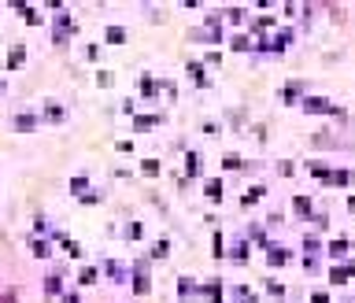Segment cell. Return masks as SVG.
Instances as JSON below:
<instances>
[{"label":"cell","instance_id":"obj_19","mask_svg":"<svg viewBox=\"0 0 355 303\" xmlns=\"http://www.w3.org/2000/svg\"><path fill=\"white\" fill-rule=\"evenodd\" d=\"M144 174H159V163H155V159H144Z\"/></svg>","mask_w":355,"mask_h":303},{"label":"cell","instance_id":"obj_13","mask_svg":"<svg viewBox=\"0 0 355 303\" xmlns=\"http://www.w3.org/2000/svg\"><path fill=\"white\" fill-rule=\"evenodd\" d=\"M207 196H211V200H219V196H222V181H207Z\"/></svg>","mask_w":355,"mask_h":303},{"label":"cell","instance_id":"obj_2","mask_svg":"<svg viewBox=\"0 0 355 303\" xmlns=\"http://www.w3.org/2000/svg\"><path fill=\"white\" fill-rule=\"evenodd\" d=\"M15 130H37V115H15Z\"/></svg>","mask_w":355,"mask_h":303},{"label":"cell","instance_id":"obj_12","mask_svg":"<svg viewBox=\"0 0 355 303\" xmlns=\"http://www.w3.org/2000/svg\"><path fill=\"white\" fill-rule=\"evenodd\" d=\"M141 93L144 96H155V82H152V78H141Z\"/></svg>","mask_w":355,"mask_h":303},{"label":"cell","instance_id":"obj_9","mask_svg":"<svg viewBox=\"0 0 355 303\" xmlns=\"http://www.w3.org/2000/svg\"><path fill=\"white\" fill-rule=\"evenodd\" d=\"M108 274L115 281H126V266H118V262H108Z\"/></svg>","mask_w":355,"mask_h":303},{"label":"cell","instance_id":"obj_11","mask_svg":"<svg viewBox=\"0 0 355 303\" xmlns=\"http://www.w3.org/2000/svg\"><path fill=\"white\" fill-rule=\"evenodd\" d=\"M78 281H82V285H93V281H96V270H93V266H85V270H82V278H78Z\"/></svg>","mask_w":355,"mask_h":303},{"label":"cell","instance_id":"obj_17","mask_svg":"<svg viewBox=\"0 0 355 303\" xmlns=\"http://www.w3.org/2000/svg\"><path fill=\"white\" fill-rule=\"evenodd\" d=\"M22 63V48H11V59H8V67H19Z\"/></svg>","mask_w":355,"mask_h":303},{"label":"cell","instance_id":"obj_4","mask_svg":"<svg viewBox=\"0 0 355 303\" xmlns=\"http://www.w3.org/2000/svg\"><path fill=\"white\" fill-rule=\"evenodd\" d=\"M44 288H48V296L63 292V278H59V274H48V278H44Z\"/></svg>","mask_w":355,"mask_h":303},{"label":"cell","instance_id":"obj_20","mask_svg":"<svg viewBox=\"0 0 355 303\" xmlns=\"http://www.w3.org/2000/svg\"><path fill=\"white\" fill-rule=\"evenodd\" d=\"M63 303H78V296H67V300H63Z\"/></svg>","mask_w":355,"mask_h":303},{"label":"cell","instance_id":"obj_1","mask_svg":"<svg viewBox=\"0 0 355 303\" xmlns=\"http://www.w3.org/2000/svg\"><path fill=\"white\" fill-rule=\"evenodd\" d=\"M352 274H355V266H333L330 270V281H333V285H340V281H348Z\"/></svg>","mask_w":355,"mask_h":303},{"label":"cell","instance_id":"obj_7","mask_svg":"<svg viewBox=\"0 0 355 303\" xmlns=\"http://www.w3.org/2000/svg\"><path fill=\"white\" fill-rule=\"evenodd\" d=\"M152 126H155V115H148V118H144V115L133 118V130H137V133H144V130H152Z\"/></svg>","mask_w":355,"mask_h":303},{"label":"cell","instance_id":"obj_16","mask_svg":"<svg viewBox=\"0 0 355 303\" xmlns=\"http://www.w3.org/2000/svg\"><path fill=\"white\" fill-rule=\"evenodd\" d=\"M233 259H248V244H244V240H237V248H233Z\"/></svg>","mask_w":355,"mask_h":303},{"label":"cell","instance_id":"obj_21","mask_svg":"<svg viewBox=\"0 0 355 303\" xmlns=\"http://www.w3.org/2000/svg\"><path fill=\"white\" fill-rule=\"evenodd\" d=\"M0 93H4V89H0Z\"/></svg>","mask_w":355,"mask_h":303},{"label":"cell","instance_id":"obj_15","mask_svg":"<svg viewBox=\"0 0 355 303\" xmlns=\"http://www.w3.org/2000/svg\"><path fill=\"white\" fill-rule=\"evenodd\" d=\"M189 174H200V155L196 152H189Z\"/></svg>","mask_w":355,"mask_h":303},{"label":"cell","instance_id":"obj_6","mask_svg":"<svg viewBox=\"0 0 355 303\" xmlns=\"http://www.w3.org/2000/svg\"><path fill=\"white\" fill-rule=\"evenodd\" d=\"M148 288H152V281H148V274H137V278H133V292H137V296H144V292H148Z\"/></svg>","mask_w":355,"mask_h":303},{"label":"cell","instance_id":"obj_10","mask_svg":"<svg viewBox=\"0 0 355 303\" xmlns=\"http://www.w3.org/2000/svg\"><path fill=\"white\" fill-rule=\"evenodd\" d=\"M34 255H41V259H44V255H52L48 240H34Z\"/></svg>","mask_w":355,"mask_h":303},{"label":"cell","instance_id":"obj_3","mask_svg":"<svg viewBox=\"0 0 355 303\" xmlns=\"http://www.w3.org/2000/svg\"><path fill=\"white\" fill-rule=\"evenodd\" d=\"M63 115H67V111L59 108V104H44V118H48V122H63Z\"/></svg>","mask_w":355,"mask_h":303},{"label":"cell","instance_id":"obj_14","mask_svg":"<svg viewBox=\"0 0 355 303\" xmlns=\"http://www.w3.org/2000/svg\"><path fill=\"white\" fill-rule=\"evenodd\" d=\"M330 252H333V255H337V259H340V255L348 252V240H333V244H330Z\"/></svg>","mask_w":355,"mask_h":303},{"label":"cell","instance_id":"obj_18","mask_svg":"<svg viewBox=\"0 0 355 303\" xmlns=\"http://www.w3.org/2000/svg\"><path fill=\"white\" fill-rule=\"evenodd\" d=\"M292 207H296V211H300V215H307V211H311V200H304V196H300V200H296V203H292Z\"/></svg>","mask_w":355,"mask_h":303},{"label":"cell","instance_id":"obj_8","mask_svg":"<svg viewBox=\"0 0 355 303\" xmlns=\"http://www.w3.org/2000/svg\"><path fill=\"white\" fill-rule=\"evenodd\" d=\"M304 108L314 111V115H322V111H330V104H326V100H304Z\"/></svg>","mask_w":355,"mask_h":303},{"label":"cell","instance_id":"obj_5","mask_svg":"<svg viewBox=\"0 0 355 303\" xmlns=\"http://www.w3.org/2000/svg\"><path fill=\"white\" fill-rule=\"evenodd\" d=\"M126 41V30L122 26H108V44H122Z\"/></svg>","mask_w":355,"mask_h":303}]
</instances>
